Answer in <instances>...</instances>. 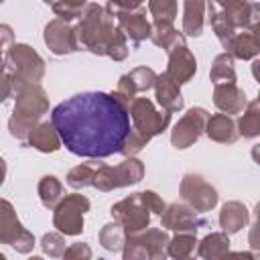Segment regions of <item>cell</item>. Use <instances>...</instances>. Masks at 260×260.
<instances>
[{"mask_svg":"<svg viewBox=\"0 0 260 260\" xmlns=\"http://www.w3.org/2000/svg\"><path fill=\"white\" fill-rule=\"evenodd\" d=\"M51 122L61 144L83 158H106L120 152L130 130L128 106L114 91L75 93L53 108Z\"/></svg>","mask_w":260,"mask_h":260,"instance_id":"1","label":"cell"},{"mask_svg":"<svg viewBox=\"0 0 260 260\" xmlns=\"http://www.w3.org/2000/svg\"><path fill=\"white\" fill-rule=\"evenodd\" d=\"M114 18L116 16L110 14L104 6L95 2H87L83 10L77 14V24L73 26L77 51L85 49L93 55H106L114 39V32L118 28Z\"/></svg>","mask_w":260,"mask_h":260,"instance_id":"2","label":"cell"},{"mask_svg":"<svg viewBox=\"0 0 260 260\" xmlns=\"http://www.w3.org/2000/svg\"><path fill=\"white\" fill-rule=\"evenodd\" d=\"M14 95L16 98H14L12 116L8 120V132L12 138L26 142V136L32 130V126L39 124L41 118L49 112V98L41 87V83L26 85Z\"/></svg>","mask_w":260,"mask_h":260,"instance_id":"3","label":"cell"},{"mask_svg":"<svg viewBox=\"0 0 260 260\" xmlns=\"http://www.w3.org/2000/svg\"><path fill=\"white\" fill-rule=\"evenodd\" d=\"M6 73L12 83V93L26 85L41 83L45 75L43 57L26 43H12L6 51Z\"/></svg>","mask_w":260,"mask_h":260,"instance_id":"4","label":"cell"},{"mask_svg":"<svg viewBox=\"0 0 260 260\" xmlns=\"http://www.w3.org/2000/svg\"><path fill=\"white\" fill-rule=\"evenodd\" d=\"M128 116L132 120L130 128L140 134L146 142H150L154 136L162 134L171 124V112L156 110L154 104L148 98H134L128 106Z\"/></svg>","mask_w":260,"mask_h":260,"instance_id":"5","label":"cell"},{"mask_svg":"<svg viewBox=\"0 0 260 260\" xmlns=\"http://www.w3.org/2000/svg\"><path fill=\"white\" fill-rule=\"evenodd\" d=\"M169 236L158 228H144L134 234H126L122 256L126 260H160L167 258Z\"/></svg>","mask_w":260,"mask_h":260,"instance_id":"6","label":"cell"},{"mask_svg":"<svg viewBox=\"0 0 260 260\" xmlns=\"http://www.w3.org/2000/svg\"><path fill=\"white\" fill-rule=\"evenodd\" d=\"M142 177H144V162L138 160L136 156H126L116 167L100 165L95 169L93 187L98 191L108 193V191H114V189H120V187L136 185V183L142 181Z\"/></svg>","mask_w":260,"mask_h":260,"instance_id":"7","label":"cell"},{"mask_svg":"<svg viewBox=\"0 0 260 260\" xmlns=\"http://www.w3.org/2000/svg\"><path fill=\"white\" fill-rule=\"evenodd\" d=\"M91 203L81 193H69L53 207V228L63 236H79L83 232V215Z\"/></svg>","mask_w":260,"mask_h":260,"instance_id":"8","label":"cell"},{"mask_svg":"<svg viewBox=\"0 0 260 260\" xmlns=\"http://www.w3.org/2000/svg\"><path fill=\"white\" fill-rule=\"evenodd\" d=\"M110 213H112L114 221H118L122 225V230L126 234H134V232L148 228L150 217H152V213L142 197V191L132 193V195L120 199L118 203H114L110 207Z\"/></svg>","mask_w":260,"mask_h":260,"instance_id":"9","label":"cell"},{"mask_svg":"<svg viewBox=\"0 0 260 260\" xmlns=\"http://www.w3.org/2000/svg\"><path fill=\"white\" fill-rule=\"evenodd\" d=\"M0 244H6L20 254H28L35 248V236L20 223L12 203L6 199H0Z\"/></svg>","mask_w":260,"mask_h":260,"instance_id":"10","label":"cell"},{"mask_svg":"<svg viewBox=\"0 0 260 260\" xmlns=\"http://www.w3.org/2000/svg\"><path fill=\"white\" fill-rule=\"evenodd\" d=\"M179 195L183 197V201L187 205H191L197 213H205V211H211L215 205H217V189L207 183L201 175L197 173H187L183 179H181V185H179Z\"/></svg>","mask_w":260,"mask_h":260,"instance_id":"11","label":"cell"},{"mask_svg":"<svg viewBox=\"0 0 260 260\" xmlns=\"http://www.w3.org/2000/svg\"><path fill=\"white\" fill-rule=\"evenodd\" d=\"M207 110L205 108H189L183 118L173 126L171 130V144L177 148V150H185L189 146H193L199 136L203 134L205 130V122H207Z\"/></svg>","mask_w":260,"mask_h":260,"instance_id":"12","label":"cell"},{"mask_svg":"<svg viewBox=\"0 0 260 260\" xmlns=\"http://www.w3.org/2000/svg\"><path fill=\"white\" fill-rule=\"evenodd\" d=\"M207 221L203 217H199V213L187 205V203H171L165 205L162 213H160V225L165 230L171 232H189V234H197L199 228H203Z\"/></svg>","mask_w":260,"mask_h":260,"instance_id":"13","label":"cell"},{"mask_svg":"<svg viewBox=\"0 0 260 260\" xmlns=\"http://www.w3.org/2000/svg\"><path fill=\"white\" fill-rule=\"evenodd\" d=\"M154 79H156V71L150 69V67H134L130 73L122 75L118 79V85L114 89V95L130 106V102L136 98V93H142V91H148L152 89L154 85Z\"/></svg>","mask_w":260,"mask_h":260,"instance_id":"14","label":"cell"},{"mask_svg":"<svg viewBox=\"0 0 260 260\" xmlns=\"http://www.w3.org/2000/svg\"><path fill=\"white\" fill-rule=\"evenodd\" d=\"M45 45L47 49L61 57V55H69L73 51H77V43H75V35H73V26L69 20L63 18H53L47 22L45 32H43Z\"/></svg>","mask_w":260,"mask_h":260,"instance_id":"15","label":"cell"},{"mask_svg":"<svg viewBox=\"0 0 260 260\" xmlns=\"http://www.w3.org/2000/svg\"><path fill=\"white\" fill-rule=\"evenodd\" d=\"M197 73V59L189 51L187 45H179L169 51V65H167V75L177 81L179 85L189 83Z\"/></svg>","mask_w":260,"mask_h":260,"instance_id":"16","label":"cell"},{"mask_svg":"<svg viewBox=\"0 0 260 260\" xmlns=\"http://www.w3.org/2000/svg\"><path fill=\"white\" fill-rule=\"evenodd\" d=\"M225 18L232 22V26L244 28V30H256L260 20V6L254 0H230L223 8Z\"/></svg>","mask_w":260,"mask_h":260,"instance_id":"17","label":"cell"},{"mask_svg":"<svg viewBox=\"0 0 260 260\" xmlns=\"http://www.w3.org/2000/svg\"><path fill=\"white\" fill-rule=\"evenodd\" d=\"M213 104L219 112L232 116V114H240L246 108L248 95L236 83H217L213 87Z\"/></svg>","mask_w":260,"mask_h":260,"instance_id":"18","label":"cell"},{"mask_svg":"<svg viewBox=\"0 0 260 260\" xmlns=\"http://www.w3.org/2000/svg\"><path fill=\"white\" fill-rule=\"evenodd\" d=\"M154 95H156V102L162 110L167 112H181L183 110V93H181V85L177 81H173L167 71L165 73H156V79H154Z\"/></svg>","mask_w":260,"mask_h":260,"instance_id":"19","label":"cell"},{"mask_svg":"<svg viewBox=\"0 0 260 260\" xmlns=\"http://www.w3.org/2000/svg\"><path fill=\"white\" fill-rule=\"evenodd\" d=\"M116 18H118V26L126 35V39H130L132 43L138 45L150 37V20L146 18V10L142 6L130 12H122Z\"/></svg>","mask_w":260,"mask_h":260,"instance_id":"20","label":"cell"},{"mask_svg":"<svg viewBox=\"0 0 260 260\" xmlns=\"http://www.w3.org/2000/svg\"><path fill=\"white\" fill-rule=\"evenodd\" d=\"M26 142L28 146L37 148L39 152H57L61 148V136L57 132V128L53 126L51 120H45V122H39L32 126V130L28 132L26 136Z\"/></svg>","mask_w":260,"mask_h":260,"instance_id":"21","label":"cell"},{"mask_svg":"<svg viewBox=\"0 0 260 260\" xmlns=\"http://www.w3.org/2000/svg\"><path fill=\"white\" fill-rule=\"evenodd\" d=\"M213 142H219V144H232L238 140V128H236V122L232 116L219 112V114H211L207 116V122H205V130H203Z\"/></svg>","mask_w":260,"mask_h":260,"instance_id":"22","label":"cell"},{"mask_svg":"<svg viewBox=\"0 0 260 260\" xmlns=\"http://www.w3.org/2000/svg\"><path fill=\"white\" fill-rule=\"evenodd\" d=\"M250 221V211L242 201H225L219 211V228L228 236L238 234Z\"/></svg>","mask_w":260,"mask_h":260,"instance_id":"23","label":"cell"},{"mask_svg":"<svg viewBox=\"0 0 260 260\" xmlns=\"http://www.w3.org/2000/svg\"><path fill=\"white\" fill-rule=\"evenodd\" d=\"M205 6L207 0H185L183 2V35L201 37L205 26Z\"/></svg>","mask_w":260,"mask_h":260,"instance_id":"24","label":"cell"},{"mask_svg":"<svg viewBox=\"0 0 260 260\" xmlns=\"http://www.w3.org/2000/svg\"><path fill=\"white\" fill-rule=\"evenodd\" d=\"M225 51H228L234 59H242V61L254 59V57L260 53V35H258V28H256V30L236 32Z\"/></svg>","mask_w":260,"mask_h":260,"instance_id":"25","label":"cell"},{"mask_svg":"<svg viewBox=\"0 0 260 260\" xmlns=\"http://www.w3.org/2000/svg\"><path fill=\"white\" fill-rule=\"evenodd\" d=\"M156 47L165 49L167 53L179 45H185V35L177 30L171 22H150V37H148Z\"/></svg>","mask_w":260,"mask_h":260,"instance_id":"26","label":"cell"},{"mask_svg":"<svg viewBox=\"0 0 260 260\" xmlns=\"http://www.w3.org/2000/svg\"><path fill=\"white\" fill-rule=\"evenodd\" d=\"M197 244V254L205 260H217L230 254V236L225 232H211Z\"/></svg>","mask_w":260,"mask_h":260,"instance_id":"27","label":"cell"},{"mask_svg":"<svg viewBox=\"0 0 260 260\" xmlns=\"http://www.w3.org/2000/svg\"><path fill=\"white\" fill-rule=\"evenodd\" d=\"M242 116L236 122L238 128V136L244 138H256L260 134V102L258 100H250L246 104V108L240 112Z\"/></svg>","mask_w":260,"mask_h":260,"instance_id":"28","label":"cell"},{"mask_svg":"<svg viewBox=\"0 0 260 260\" xmlns=\"http://www.w3.org/2000/svg\"><path fill=\"white\" fill-rule=\"evenodd\" d=\"M209 79L213 81V85L217 83H236V67H234V57L223 51L219 53L209 69Z\"/></svg>","mask_w":260,"mask_h":260,"instance_id":"29","label":"cell"},{"mask_svg":"<svg viewBox=\"0 0 260 260\" xmlns=\"http://www.w3.org/2000/svg\"><path fill=\"white\" fill-rule=\"evenodd\" d=\"M37 193H39L43 207L53 209L63 197V185L55 175H45V177H41V181L37 185Z\"/></svg>","mask_w":260,"mask_h":260,"instance_id":"30","label":"cell"},{"mask_svg":"<svg viewBox=\"0 0 260 260\" xmlns=\"http://www.w3.org/2000/svg\"><path fill=\"white\" fill-rule=\"evenodd\" d=\"M197 248V238L195 234H189V232H177V236L169 238V244H167V256L171 258H177V260H183V258H189Z\"/></svg>","mask_w":260,"mask_h":260,"instance_id":"31","label":"cell"},{"mask_svg":"<svg viewBox=\"0 0 260 260\" xmlns=\"http://www.w3.org/2000/svg\"><path fill=\"white\" fill-rule=\"evenodd\" d=\"M124 240H126V232L122 230V225L118 221L106 223L100 230V244L108 252H120L124 246Z\"/></svg>","mask_w":260,"mask_h":260,"instance_id":"32","label":"cell"},{"mask_svg":"<svg viewBox=\"0 0 260 260\" xmlns=\"http://www.w3.org/2000/svg\"><path fill=\"white\" fill-rule=\"evenodd\" d=\"M93 177H95V167L83 162V165H77L73 167L69 173H67V185L71 189H85V187H93Z\"/></svg>","mask_w":260,"mask_h":260,"instance_id":"33","label":"cell"},{"mask_svg":"<svg viewBox=\"0 0 260 260\" xmlns=\"http://www.w3.org/2000/svg\"><path fill=\"white\" fill-rule=\"evenodd\" d=\"M148 12L154 22H175L177 0H148Z\"/></svg>","mask_w":260,"mask_h":260,"instance_id":"34","label":"cell"},{"mask_svg":"<svg viewBox=\"0 0 260 260\" xmlns=\"http://www.w3.org/2000/svg\"><path fill=\"white\" fill-rule=\"evenodd\" d=\"M41 248L51 258H61L65 254V236L61 232H49L41 238Z\"/></svg>","mask_w":260,"mask_h":260,"instance_id":"35","label":"cell"},{"mask_svg":"<svg viewBox=\"0 0 260 260\" xmlns=\"http://www.w3.org/2000/svg\"><path fill=\"white\" fill-rule=\"evenodd\" d=\"M89 0H59L53 8V12L57 14V18H63V20H75L77 14L83 10V6L87 4Z\"/></svg>","mask_w":260,"mask_h":260,"instance_id":"36","label":"cell"},{"mask_svg":"<svg viewBox=\"0 0 260 260\" xmlns=\"http://www.w3.org/2000/svg\"><path fill=\"white\" fill-rule=\"evenodd\" d=\"M144 4V0H108L106 2V10L114 16L122 14V12H130V10H136Z\"/></svg>","mask_w":260,"mask_h":260,"instance_id":"37","label":"cell"},{"mask_svg":"<svg viewBox=\"0 0 260 260\" xmlns=\"http://www.w3.org/2000/svg\"><path fill=\"white\" fill-rule=\"evenodd\" d=\"M63 258H67V260H77V258L87 260V258H91V248L87 244H83V242H75L69 248H65Z\"/></svg>","mask_w":260,"mask_h":260,"instance_id":"38","label":"cell"},{"mask_svg":"<svg viewBox=\"0 0 260 260\" xmlns=\"http://www.w3.org/2000/svg\"><path fill=\"white\" fill-rule=\"evenodd\" d=\"M142 197H144V201H146L150 213H154V215H160V213H162L165 201L160 199V195H156L154 191H142Z\"/></svg>","mask_w":260,"mask_h":260,"instance_id":"39","label":"cell"},{"mask_svg":"<svg viewBox=\"0 0 260 260\" xmlns=\"http://www.w3.org/2000/svg\"><path fill=\"white\" fill-rule=\"evenodd\" d=\"M10 95H12V83H10L8 73L4 71V73L0 75V104H2V102H6Z\"/></svg>","mask_w":260,"mask_h":260,"instance_id":"40","label":"cell"},{"mask_svg":"<svg viewBox=\"0 0 260 260\" xmlns=\"http://www.w3.org/2000/svg\"><path fill=\"white\" fill-rule=\"evenodd\" d=\"M6 51H8V47L0 41V75L6 71Z\"/></svg>","mask_w":260,"mask_h":260,"instance_id":"41","label":"cell"},{"mask_svg":"<svg viewBox=\"0 0 260 260\" xmlns=\"http://www.w3.org/2000/svg\"><path fill=\"white\" fill-rule=\"evenodd\" d=\"M6 171H8V167H6V160L0 156V187H2V183H4V179H6Z\"/></svg>","mask_w":260,"mask_h":260,"instance_id":"42","label":"cell"},{"mask_svg":"<svg viewBox=\"0 0 260 260\" xmlns=\"http://www.w3.org/2000/svg\"><path fill=\"white\" fill-rule=\"evenodd\" d=\"M211 2H213L215 6H219V8H223V6H225V4L230 2V0H211Z\"/></svg>","mask_w":260,"mask_h":260,"instance_id":"43","label":"cell"},{"mask_svg":"<svg viewBox=\"0 0 260 260\" xmlns=\"http://www.w3.org/2000/svg\"><path fill=\"white\" fill-rule=\"evenodd\" d=\"M43 2H45V4H49V6H55L59 0H43Z\"/></svg>","mask_w":260,"mask_h":260,"instance_id":"44","label":"cell"},{"mask_svg":"<svg viewBox=\"0 0 260 260\" xmlns=\"http://www.w3.org/2000/svg\"><path fill=\"white\" fill-rule=\"evenodd\" d=\"M0 260H4V254H2V252H0Z\"/></svg>","mask_w":260,"mask_h":260,"instance_id":"45","label":"cell"},{"mask_svg":"<svg viewBox=\"0 0 260 260\" xmlns=\"http://www.w3.org/2000/svg\"><path fill=\"white\" fill-rule=\"evenodd\" d=\"M2 2H4V0H0V4H2Z\"/></svg>","mask_w":260,"mask_h":260,"instance_id":"46","label":"cell"}]
</instances>
